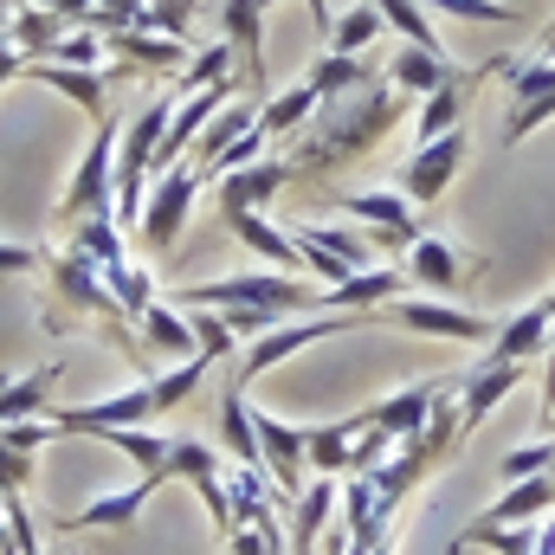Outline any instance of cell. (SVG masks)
<instances>
[{"mask_svg":"<svg viewBox=\"0 0 555 555\" xmlns=\"http://www.w3.org/2000/svg\"><path fill=\"white\" fill-rule=\"evenodd\" d=\"M375 7H382V20H388V26H395V33H401L408 46L446 52V46H439V33H433V13H426L420 0H375Z\"/></svg>","mask_w":555,"mask_h":555,"instance_id":"f35d334b","label":"cell"},{"mask_svg":"<svg viewBox=\"0 0 555 555\" xmlns=\"http://www.w3.org/2000/svg\"><path fill=\"white\" fill-rule=\"evenodd\" d=\"M291 240H297V253H304V272L330 278V291L375 266V240H362V233H349V227H297Z\"/></svg>","mask_w":555,"mask_h":555,"instance_id":"ba28073f","label":"cell"},{"mask_svg":"<svg viewBox=\"0 0 555 555\" xmlns=\"http://www.w3.org/2000/svg\"><path fill=\"white\" fill-rule=\"evenodd\" d=\"M382 7L375 0H356L349 13H336V26H330V52H362V46H375L382 39Z\"/></svg>","mask_w":555,"mask_h":555,"instance_id":"d590c367","label":"cell"},{"mask_svg":"<svg viewBox=\"0 0 555 555\" xmlns=\"http://www.w3.org/2000/svg\"><path fill=\"white\" fill-rule=\"evenodd\" d=\"M478 78H485V72H459L452 85H439L433 98H420L414 137H420V142H433V137H446V130H459V117H465V104H472Z\"/></svg>","mask_w":555,"mask_h":555,"instance_id":"484cf974","label":"cell"},{"mask_svg":"<svg viewBox=\"0 0 555 555\" xmlns=\"http://www.w3.org/2000/svg\"><path fill=\"white\" fill-rule=\"evenodd\" d=\"M59 65H78V72H104V59H111V46H104V33H91V26H72L65 39H59V52H52Z\"/></svg>","mask_w":555,"mask_h":555,"instance_id":"60d3db41","label":"cell"},{"mask_svg":"<svg viewBox=\"0 0 555 555\" xmlns=\"http://www.w3.org/2000/svg\"><path fill=\"white\" fill-rule=\"evenodd\" d=\"M220 13H227L220 39H233V52H240V85L266 91V7L259 0H227Z\"/></svg>","mask_w":555,"mask_h":555,"instance_id":"d6986e66","label":"cell"},{"mask_svg":"<svg viewBox=\"0 0 555 555\" xmlns=\"http://www.w3.org/2000/svg\"><path fill=\"white\" fill-rule=\"evenodd\" d=\"M369 323H375V310H317V317L278 323V330H266V336L246 349V362H240V382H233V388H246V382L272 375L278 362H291V356H297V349H310V343H330V336H349V330H369Z\"/></svg>","mask_w":555,"mask_h":555,"instance_id":"277c9868","label":"cell"},{"mask_svg":"<svg viewBox=\"0 0 555 555\" xmlns=\"http://www.w3.org/2000/svg\"><path fill=\"white\" fill-rule=\"evenodd\" d=\"M259 7H266V13H272V7H278V0H259Z\"/></svg>","mask_w":555,"mask_h":555,"instance_id":"db71d44e","label":"cell"},{"mask_svg":"<svg viewBox=\"0 0 555 555\" xmlns=\"http://www.w3.org/2000/svg\"><path fill=\"white\" fill-rule=\"evenodd\" d=\"M39 272H46V323H52V330H65V323H98V330H111V343H117L130 362H142V343L130 336V317L117 310V297H111L98 259H85L78 246H52V253L39 259Z\"/></svg>","mask_w":555,"mask_h":555,"instance_id":"7a4b0ae2","label":"cell"},{"mask_svg":"<svg viewBox=\"0 0 555 555\" xmlns=\"http://www.w3.org/2000/svg\"><path fill=\"white\" fill-rule=\"evenodd\" d=\"M91 439H104V446L130 452L149 478H168V452H175V439H168V433H149V426H104V433H91Z\"/></svg>","mask_w":555,"mask_h":555,"instance_id":"4dcf8cb0","label":"cell"},{"mask_svg":"<svg viewBox=\"0 0 555 555\" xmlns=\"http://www.w3.org/2000/svg\"><path fill=\"white\" fill-rule=\"evenodd\" d=\"M465 130H446V137L420 142L414 155H408V168H401V194L408 201H439L446 188H452V175L465 168Z\"/></svg>","mask_w":555,"mask_h":555,"instance_id":"4fadbf2b","label":"cell"},{"mask_svg":"<svg viewBox=\"0 0 555 555\" xmlns=\"http://www.w3.org/2000/svg\"><path fill=\"white\" fill-rule=\"evenodd\" d=\"M201 13V0H149L142 7V33H168V39H188V20Z\"/></svg>","mask_w":555,"mask_h":555,"instance_id":"7bdbcfd3","label":"cell"},{"mask_svg":"<svg viewBox=\"0 0 555 555\" xmlns=\"http://www.w3.org/2000/svg\"><path fill=\"white\" fill-rule=\"evenodd\" d=\"M504 72H511V59H504ZM511 91H517V104H511L504 142H524L530 130H543L555 117V59H524L511 72Z\"/></svg>","mask_w":555,"mask_h":555,"instance_id":"7c38bea8","label":"cell"},{"mask_svg":"<svg viewBox=\"0 0 555 555\" xmlns=\"http://www.w3.org/2000/svg\"><path fill=\"white\" fill-rule=\"evenodd\" d=\"M401 111H408V91H395V85H362V91H349V98H323L317 104V117L297 130V149L284 155L291 162V175H336L343 162H356V155H369L375 142L388 137L395 124H401Z\"/></svg>","mask_w":555,"mask_h":555,"instance_id":"6da1fadb","label":"cell"},{"mask_svg":"<svg viewBox=\"0 0 555 555\" xmlns=\"http://www.w3.org/2000/svg\"><path fill=\"white\" fill-rule=\"evenodd\" d=\"M72 33V20H59V13H46V7H26V13H7V46L33 65V59H52L59 52V39Z\"/></svg>","mask_w":555,"mask_h":555,"instance_id":"4316f807","label":"cell"},{"mask_svg":"<svg viewBox=\"0 0 555 555\" xmlns=\"http://www.w3.org/2000/svg\"><path fill=\"white\" fill-rule=\"evenodd\" d=\"M220 472H227V459H220L207 439H175V452H168V478L201 485V478H220Z\"/></svg>","mask_w":555,"mask_h":555,"instance_id":"74e56055","label":"cell"},{"mask_svg":"<svg viewBox=\"0 0 555 555\" xmlns=\"http://www.w3.org/2000/svg\"><path fill=\"white\" fill-rule=\"evenodd\" d=\"M26 7H46V13H59V20H72V26H78L98 0H26Z\"/></svg>","mask_w":555,"mask_h":555,"instance_id":"681fc988","label":"cell"},{"mask_svg":"<svg viewBox=\"0 0 555 555\" xmlns=\"http://www.w3.org/2000/svg\"><path fill=\"white\" fill-rule=\"evenodd\" d=\"M310 117H317V91H310V85L272 91V98L259 104V130H266V137H297Z\"/></svg>","mask_w":555,"mask_h":555,"instance_id":"d6a6232c","label":"cell"},{"mask_svg":"<svg viewBox=\"0 0 555 555\" xmlns=\"http://www.w3.org/2000/svg\"><path fill=\"white\" fill-rule=\"evenodd\" d=\"M537 59H555V20L537 33Z\"/></svg>","mask_w":555,"mask_h":555,"instance_id":"f5cc1de1","label":"cell"},{"mask_svg":"<svg viewBox=\"0 0 555 555\" xmlns=\"http://www.w3.org/2000/svg\"><path fill=\"white\" fill-rule=\"evenodd\" d=\"M52 426L59 433H104V426H149V420H162V395H155V382H137V388H124V395H104V401H85V408H52Z\"/></svg>","mask_w":555,"mask_h":555,"instance_id":"9c48e42d","label":"cell"},{"mask_svg":"<svg viewBox=\"0 0 555 555\" xmlns=\"http://www.w3.org/2000/svg\"><path fill=\"white\" fill-rule=\"evenodd\" d=\"M111 46V59H117V72L124 78H137V72H155V78H181L188 72V39H168V33H142V26H130V33H117V39H104ZM111 72V78H117Z\"/></svg>","mask_w":555,"mask_h":555,"instance_id":"5bb4252c","label":"cell"},{"mask_svg":"<svg viewBox=\"0 0 555 555\" xmlns=\"http://www.w3.org/2000/svg\"><path fill=\"white\" fill-rule=\"evenodd\" d=\"M356 433H362V414H343V420H330V426H304V459H310V472H323V478H349Z\"/></svg>","mask_w":555,"mask_h":555,"instance_id":"d4e9b609","label":"cell"},{"mask_svg":"<svg viewBox=\"0 0 555 555\" xmlns=\"http://www.w3.org/2000/svg\"><path fill=\"white\" fill-rule=\"evenodd\" d=\"M98 214H117V124H91V149L85 162L72 168L65 194H59V227L72 220H98Z\"/></svg>","mask_w":555,"mask_h":555,"instance_id":"5b68a950","label":"cell"},{"mask_svg":"<svg viewBox=\"0 0 555 555\" xmlns=\"http://www.w3.org/2000/svg\"><path fill=\"white\" fill-rule=\"evenodd\" d=\"M20 78H33V85H46V91H59V98H72L91 124H104L111 117V72H78V65H59V59H33Z\"/></svg>","mask_w":555,"mask_h":555,"instance_id":"2e32d148","label":"cell"},{"mask_svg":"<svg viewBox=\"0 0 555 555\" xmlns=\"http://www.w3.org/2000/svg\"><path fill=\"white\" fill-rule=\"evenodd\" d=\"M52 382H59V362H46V369H33V375H7V382H0V426H13V420H46Z\"/></svg>","mask_w":555,"mask_h":555,"instance_id":"83f0119b","label":"cell"},{"mask_svg":"<svg viewBox=\"0 0 555 555\" xmlns=\"http://www.w3.org/2000/svg\"><path fill=\"white\" fill-rule=\"evenodd\" d=\"M188 323H194V349H201L207 362H227V356H233V343H240V336L227 330V317H220V310H188Z\"/></svg>","mask_w":555,"mask_h":555,"instance_id":"b9f144b4","label":"cell"},{"mask_svg":"<svg viewBox=\"0 0 555 555\" xmlns=\"http://www.w3.org/2000/svg\"><path fill=\"white\" fill-rule=\"evenodd\" d=\"M537 472H555V439H537V446H517L511 459H504V478L517 485V478H537Z\"/></svg>","mask_w":555,"mask_h":555,"instance_id":"f6af8a7d","label":"cell"},{"mask_svg":"<svg viewBox=\"0 0 555 555\" xmlns=\"http://www.w3.org/2000/svg\"><path fill=\"white\" fill-rule=\"evenodd\" d=\"M227 220V233L246 246V253H259L272 272H284V278H304V253H297V240L284 233V227H272L266 214H253V207H240V214H220Z\"/></svg>","mask_w":555,"mask_h":555,"instance_id":"e0dca14e","label":"cell"},{"mask_svg":"<svg viewBox=\"0 0 555 555\" xmlns=\"http://www.w3.org/2000/svg\"><path fill=\"white\" fill-rule=\"evenodd\" d=\"M72 246H78L85 259H98L104 272L130 266V259H124V227H117V214H98V220H72Z\"/></svg>","mask_w":555,"mask_h":555,"instance_id":"836d02e7","label":"cell"},{"mask_svg":"<svg viewBox=\"0 0 555 555\" xmlns=\"http://www.w3.org/2000/svg\"><path fill=\"white\" fill-rule=\"evenodd\" d=\"M104 284H111V297H117V310H124L130 323L155 304V278L142 272V266H117V272H104Z\"/></svg>","mask_w":555,"mask_h":555,"instance_id":"ab89813d","label":"cell"},{"mask_svg":"<svg viewBox=\"0 0 555 555\" xmlns=\"http://www.w3.org/2000/svg\"><path fill=\"white\" fill-rule=\"evenodd\" d=\"M46 439H59L52 420H13V426H0V446H13V452H39Z\"/></svg>","mask_w":555,"mask_h":555,"instance_id":"bcb514c9","label":"cell"},{"mask_svg":"<svg viewBox=\"0 0 555 555\" xmlns=\"http://www.w3.org/2000/svg\"><path fill=\"white\" fill-rule=\"evenodd\" d=\"M336 207H343V214H356V220H369L382 253H408V246L420 240L414 201H408L401 188H395V194H388V188H369V194H336Z\"/></svg>","mask_w":555,"mask_h":555,"instance_id":"30bf717a","label":"cell"},{"mask_svg":"<svg viewBox=\"0 0 555 555\" xmlns=\"http://www.w3.org/2000/svg\"><path fill=\"white\" fill-rule=\"evenodd\" d=\"M253 433H259V465L272 472L278 498H297L304 478H310V459H304V426H284L278 414L253 408Z\"/></svg>","mask_w":555,"mask_h":555,"instance_id":"8fae6325","label":"cell"},{"mask_svg":"<svg viewBox=\"0 0 555 555\" xmlns=\"http://www.w3.org/2000/svg\"><path fill=\"white\" fill-rule=\"evenodd\" d=\"M220 78H240V52H233V39H214L207 52H194V59H188V72L175 78V91L188 98V91H201V85H220Z\"/></svg>","mask_w":555,"mask_h":555,"instance_id":"8d00e7d4","label":"cell"},{"mask_svg":"<svg viewBox=\"0 0 555 555\" xmlns=\"http://www.w3.org/2000/svg\"><path fill=\"white\" fill-rule=\"evenodd\" d=\"M246 130H259V104H246V98H233L207 130H201V142H194V168H214V155L227 149V142H240Z\"/></svg>","mask_w":555,"mask_h":555,"instance_id":"1f68e13d","label":"cell"},{"mask_svg":"<svg viewBox=\"0 0 555 555\" xmlns=\"http://www.w3.org/2000/svg\"><path fill=\"white\" fill-rule=\"evenodd\" d=\"M201 168L194 162H175L168 175H155L149 181V201H142V214H137V240H142V253H168L175 240H181V227H188V207H194V194H201Z\"/></svg>","mask_w":555,"mask_h":555,"instance_id":"8992f818","label":"cell"},{"mask_svg":"<svg viewBox=\"0 0 555 555\" xmlns=\"http://www.w3.org/2000/svg\"><path fill=\"white\" fill-rule=\"evenodd\" d=\"M175 304H181V310L253 304V310H278V317H317V310H330V291L297 284V278H284V272H227V278H207V284L175 291Z\"/></svg>","mask_w":555,"mask_h":555,"instance_id":"3957f363","label":"cell"},{"mask_svg":"<svg viewBox=\"0 0 555 555\" xmlns=\"http://www.w3.org/2000/svg\"><path fill=\"white\" fill-rule=\"evenodd\" d=\"M304 85H310V91H317V104H323V98H349V91L375 85V72L362 65V52H317Z\"/></svg>","mask_w":555,"mask_h":555,"instance_id":"f546056e","label":"cell"},{"mask_svg":"<svg viewBox=\"0 0 555 555\" xmlns=\"http://www.w3.org/2000/svg\"><path fill=\"white\" fill-rule=\"evenodd\" d=\"M39 246H20V240H0V278H26V272H39Z\"/></svg>","mask_w":555,"mask_h":555,"instance_id":"7dc6e473","label":"cell"},{"mask_svg":"<svg viewBox=\"0 0 555 555\" xmlns=\"http://www.w3.org/2000/svg\"><path fill=\"white\" fill-rule=\"evenodd\" d=\"M304 7H310V26H317V33L330 39V26H336V13H330V0H304Z\"/></svg>","mask_w":555,"mask_h":555,"instance_id":"f907efd6","label":"cell"},{"mask_svg":"<svg viewBox=\"0 0 555 555\" xmlns=\"http://www.w3.org/2000/svg\"><path fill=\"white\" fill-rule=\"evenodd\" d=\"M555 343V317L543 304H530V310H517L491 343H485V362H537V356H550Z\"/></svg>","mask_w":555,"mask_h":555,"instance_id":"44dd1931","label":"cell"},{"mask_svg":"<svg viewBox=\"0 0 555 555\" xmlns=\"http://www.w3.org/2000/svg\"><path fill=\"white\" fill-rule=\"evenodd\" d=\"M459 550H491V555H537V524H465Z\"/></svg>","mask_w":555,"mask_h":555,"instance_id":"e575fe53","label":"cell"},{"mask_svg":"<svg viewBox=\"0 0 555 555\" xmlns=\"http://www.w3.org/2000/svg\"><path fill=\"white\" fill-rule=\"evenodd\" d=\"M550 433H555V414H550Z\"/></svg>","mask_w":555,"mask_h":555,"instance_id":"11a10c76","label":"cell"},{"mask_svg":"<svg viewBox=\"0 0 555 555\" xmlns=\"http://www.w3.org/2000/svg\"><path fill=\"white\" fill-rule=\"evenodd\" d=\"M375 323H395V330H408V336H439V343H465V349H485L498 330L478 317V310H465V304H433V297H395V304H382L375 310Z\"/></svg>","mask_w":555,"mask_h":555,"instance_id":"52a82bcc","label":"cell"},{"mask_svg":"<svg viewBox=\"0 0 555 555\" xmlns=\"http://www.w3.org/2000/svg\"><path fill=\"white\" fill-rule=\"evenodd\" d=\"M26 485H33V452L0 446V491H26Z\"/></svg>","mask_w":555,"mask_h":555,"instance_id":"c3c4849f","label":"cell"},{"mask_svg":"<svg viewBox=\"0 0 555 555\" xmlns=\"http://www.w3.org/2000/svg\"><path fill=\"white\" fill-rule=\"evenodd\" d=\"M452 78H459V65H452L446 52H426V46H408V39H401V52L388 59V85L408 91V98H433V91L452 85Z\"/></svg>","mask_w":555,"mask_h":555,"instance_id":"603a6c76","label":"cell"},{"mask_svg":"<svg viewBox=\"0 0 555 555\" xmlns=\"http://www.w3.org/2000/svg\"><path fill=\"white\" fill-rule=\"evenodd\" d=\"M555 511V472H537V478H517L498 504L478 511V524H543Z\"/></svg>","mask_w":555,"mask_h":555,"instance_id":"cb8c5ba5","label":"cell"},{"mask_svg":"<svg viewBox=\"0 0 555 555\" xmlns=\"http://www.w3.org/2000/svg\"><path fill=\"white\" fill-rule=\"evenodd\" d=\"M162 485H168V478H149V472H142L130 491H104V498H91L85 511H72V517H65V537H72V530H130L142 511H149V498H155Z\"/></svg>","mask_w":555,"mask_h":555,"instance_id":"ac0fdd59","label":"cell"},{"mask_svg":"<svg viewBox=\"0 0 555 555\" xmlns=\"http://www.w3.org/2000/svg\"><path fill=\"white\" fill-rule=\"evenodd\" d=\"M137 330H142V343H149V349H162V356H175V362L201 356V349H194V323H188V310H181V304H162V297H155V304L137 317Z\"/></svg>","mask_w":555,"mask_h":555,"instance_id":"f1b7e54d","label":"cell"},{"mask_svg":"<svg viewBox=\"0 0 555 555\" xmlns=\"http://www.w3.org/2000/svg\"><path fill=\"white\" fill-rule=\"evenodd\" d=\"M401 272L426 284V291H452V284H465V278H485V259H472V253H452L446 240H426L420 233L414 246H408V266Z\"/></svg>","mask_w":555,"mask_h":555,"instance_id":"ffe728a7","label":"cell"},{"mask_svg":"<svg viewBox=\"0 0 555 555\" xmlns=\"http://www.w3.org/2000/svg\"><path fill=\"white\" fill-rule=\"evenodd\" d=\"M537 555H555V517H543V524H537Z\"/></svg>","mask_w":555,"mask_h":555,"instance_id":"816d5d0a","label":"cell"},{"mask_svg":"<svg viewBox=\"0 0 555 555\" xmlns=\"http://www.w3.org/2000/svg\"><path fill=\"white\" fill-rule=\"evenodd\" d=\"M433 401H439V382H408L401 395H388V401L362 408V426H375V433H388V439L401 446V439H414V433H420V420L433 414Z\"/></svg>","mask_w":555,"mask_h":555,"instance_id":"7402d4cb","label":"cell"},{"mask_svg":"<svg viewBox=\"0 0 555 555\" xmlns=\"http://www.w3.org/2000/svg\"><path fill=\"white\" fill-rule=\"evenodd\" d=\"M291 181H297V175H291V162H284V155H278V162L259 155V162H246V168L214 175V207H220V214H240V207H253V214H259L278 188H291Z\"/></svg>","mask_w":555,"mask_h":555,"instance_id":"9a60e30c","label":"cell"},{"mask_svg":"<svg viewBox=\"0 0 555 555\" xmlns=\"http://www.w3.org/2000/svg\"><path fill=\"white\" fill-rule=\"evenodd\" d=\"M426 13H452V20H498V26H517L524 13L511 0H420Z\"/></svg>","mask_w":555,"mask_h":555,"instance_id":"ee69618b","label":"cell"}]
</instances>
